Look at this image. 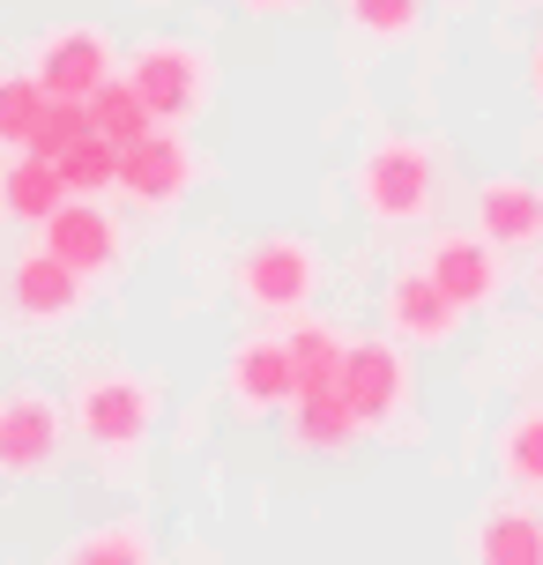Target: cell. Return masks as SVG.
<instances>
[{
	"label": "cell",
	"instance_id": "6da1fadb",
	"mask_svg": "<svg viewBox=\"0 0 543 565\" xmlns=\"http://www.w3.org/2000/svg\"><path fill=\"white\" fill-rule=\"evenodd\" d=\"M67 424L83 431L89 454H142L149 424H157V395H149V380H135L119 365L83 372L75 395H67Z\"/></svg>",
	"mask_w": 543,
	"mask_h": 565
},
{
	"label": "cell",
	"instance_id": "7a4b0ae2",
	"mask_svg": "<svg viewBox=\"0 0 543 565\" xmlns=\"http://www.w3.org/2000/svg\"><path fill=\"white\" fill-rule=\"evenodd\" d=\"M119 75L142 89V105L157 113V127H187L209 105V53L194 38H142L119 60Z\"/></svg>",
	"mask_w": 543,
	"mask_h": 565
},
{
	"label": "cell",
	"instance_id": "3957f363",
	"mask_svg": "<svg viewBox=\"0 0 543 565\" xmlns=\"http://www.w3.org/2000/svg\"><path fill=\"white\" fill-rule=\"evenodd\" d=\"M439 194V164L425 141H372L358 157V209L372 224H417Z\"/></svg>",
	"mask_w": 543,
	"mask_h": 565
},
{
	"label": "cell",
	"instance_id": "277c9868",
	"mask_svg": "<svg viewBox=\"0 0 543 565\" xmlns=\"http://www.w3.org/2000/svg\"><path fill=\"white\" fill-rule=\"evenodd\" d=\"M231 282H238V298L254 312H306L320 290V254H313V238H298V231H268V238H254L238 254Z\"/></svg>",
	"mask_w": 543,
	"mask_h": 565
},
{
	"label": "cell",
	"instance_id": "5b68a950",
	"mask_svg": "<svg viewBox=\"0 0 543 565\" xmlns=\"http://www.w3.org/2000/svg\"><path fill=\"white\" fill-rule=\"evenodd\" d=\"M30 75L45 83V97H97V89L119 75V53H113V38L97 23H60L38 38V53H30Z\"/></svg>",
	"mask_w": 543,
	"mask_h": 565
},
{
	"label": "cell",
	"instance_id": "8992f818",
	"mask_svg": "<svg viewBox=\"0 0 543 565\" xmlns=\"http://www.w3.org/2000/svg\"><path fill=\"white\" fill-rule=\"evenodd\" d=\"M38 231H45L38 246H45V254H60L83 282L113 276L119 260H127V231H119V216L105 209V201H89V194H67Z\"/></svg>",
	"mask_w": 543,
	"mask_h": 565
},
{
	"label": "cell",
	"instance_id": "52a82bcc",
	"mask_svg": "<svg viewBox=\"0 0 543 565\" xmlns=\"http://www.w3.org/2000/svg\"><path fill=\"white\" fill-rule=\"evenodd\" d=\"M187 186H194V149H187L179 127H149L135 149H119V186L113 194H127L135 209H179Z\"/></svg>",
	"mask_w": 543,
	"mask_h": 565
},
{
	"label": "cell",
	"instance_id": "ba28073f",
	"mask_svg": "<svg viewBox=\"0 0 543 565\" xmlns=\"http://www.w3.org/2000/svg\"><path fill=\"white\" fill-rule=\"evenodd\" d=\"M8 312L23 320V328H67L75 312H83V276L67 268L60 254H45V246H30V254H15L8 260Z\"/></svg>",
	"mask_w": 543,
	"mask_h": 565
},
{
	"label": "cell",
	"instance_id": "9c48e42d",
	"mask_svg": "<svg viewBox=\"0 0 543 565\" xmlns=\"http://www.w3.org/2000/svg\"><path fill=\"white\" fill-rule=\"evenodd\" d=\"M60 439H67V402L38 395V387L0 402V469L8 477H45L60 461Z\"/></svg>",
	"mask_w": 543,
	"mask_h": 565
},
{
	"label": "cell",
	"instance_id": "30bf717a",
	"mask_svg": "<svg viewBox=\"0 0 543 565\" xmlns=\"http://www.w3.org/2000/svg\"><path fill=\"white\" fill-rule=\"evenodd\" d=\"M343 402L358 409V424H387L402 417V402H409V358H402V342L387 335H365L343 350Z\"/></svg>",
	"mask_w": 543,
	"mask_h": 565
},
{
	"label": "cell",
	"instance_id": "8fae6325",
	"mask_svg": "<svg viewBox=\"0 0 543 565\" xmlns=\"http://www.w3.org/2000/svg\"><path fill=\"white\" fill-rule=\"evenodd\" d=\"M224 387L246 417H276L298 402V365H290V342L284 335H246L224 365Z\"/></svg>",
	"mask_w": 543,
	"mask_h": 565
},
{
	"label": "cell",
	"instance_id": "7c38bea8",
	"mask_svg": "<svg viewBox=\"0 0 543 565\" xmlns=\"http://www.w3.org/2000/svg\"><path fill=\"white\" fill-rule=\"evenodd\" d=\"M387 328H395V342L439 350V342L461 335V306L432 282V268H402V276L387 282Z\"/></svg>",
	"mask_w": 543,
	"mask_h": 565
},
{
	"label": "cell",
	"instance_id": "4fadbf2b",
	"mask_svg": "<svg viewBox=\"0 0 543 565\" xmlns=\"http://www.w3.org/2000/svg\"><path fill=\"white\" fill-rule=\"evenodd\" d=\"M425 268H432V282L455 298L461 312H477V306H491L499 298V282H507V268H499V246H491L485 231H455V238H439L425 254Z\"/></svg>",
	"mask_w": 543,
	"mask_h": 565
},
{
	"label": "cell",
	"instance_id": "5bb4252c",
	"mask_svg": "<svg viewBox=\"0 0 543 565\" xmlns=\"http://www.w3.org/2000/svg\"><path fill=\"white\" fill-rule=\"evenodd\" d=\"M477 231L499 254L543 246V186H529V179H485L477 186Z\"/></svg>",
	"mask_w": 543,
	"mask_h": 565
},
{
	"label": "cell",
	"instance_id": "9a60e30c",
	"mask_svg": "<svg viewBox=\"0 0 543 565\" xmlns=\"http://www.w3.org/2000/svg\"><path fill=\"white\" fill-rule=\"evenodd\" d=\"M60 201H67V171L53 157H38V149H15L8 171H0V216H15V224H45Z\"/></svg>",
	"mask_w": 543,
	"mask_h": 565
},
{
	"label": "cell",
	"instance_id": "2e32d148",
	"mask_svg": "<svg viewBox=\"0 0 543 565\" xmlns=\"http://www.w3.org/2000/svg\"><path fill=\"white\" fill-rule=\"evenodd\" d=\"M358 431H365V424H358V409L343 402V387H320V395H298V402H290V447L343 454Z\"/></svg>",
	"mask_w": 543,
	"mask_h": 565
},
{
	"label": "cell",
	"instance_id": "e0dca14e",
	"mask_svg": "<svg viewBox=\"0 0 543 565\" xmlns=\"http://www.w3.org/2000/svg\"><path fill=\"white\" fill-rule=\"evenodd\" d=\"M477 565H543V521L529 507H499L477 521Z\"/></svg>",
	"mask_w": 543,
	"mask_h": 565
},
{
	"label": "cell",
	"instance_id": "ac0fdd59",
	"mask_svg": "<svg viewBox=\"0 0 543 565\" xmlns=\"http://www.w3.org/2000/svg\"><path fill=\"white\" fill-rule=\"evenodd\" d=\"M284 342H290V365H298V395H320V387L343 380V350H350V342L336 335L328 320H298Z\"/></svg>",
	"mask_w": 543,
	"mask_h": 565
},
{
	"label": "cell",
	"instance_id": "d6986e66",
	"mask_svg": "<svg viewBox=\"0 0 543 565\" xmlns=\"http://www.w3.org/2000/svg\"><path fill=\"white\" fill-rule=\"evenodd\" d=\"M89 127L113 141V149H135V141H142L149 127H157V113L142 105V89L127 83V75H113V83L89 97Z\"/></svg>",
	"mask_w": 543,
	"mask_h": 565
},
{
	"label": "cell",
	"instance_id": "ffe728a7",
	"mask_svg": "<svg viewBox=\"0 0 543 565\" xmlns=\"http://www.w3.org/2000/svg\"><path fill=\"white\" fill-rule=\"evenodd\" d=\"M60 171H67V194H89V201H105L119 186V149L105 135H97V127H89L83 141H75V149H67V157H60Z\"/></svg>",
	"mask_w": 543,
	"mask_h": 565
},
{
	"label": "cell",
	"instance_id": "44dd1931",
	"mask_svg": "<svg viewBox=\"0 0 543 565\" xmlns=\"http://www.w3.org/2000/svg\"><path fill=\"white\" fill-rule=\"evenodd\" d=\"M45 105H53V97H45V83H38L30 67L23 75H0V141H8V149H30Z\"/></svg>",
	"mask_w": 543,
	"mask_h": 565
},
{
	"label": "cell",
	"instance_id": "7402d4cb",
	"mask_svg": "<svg viewBox=\"0 0 543 565\" xmlns=\"http://www.w3.org/2000/svg\"><path fill=\"white\" fill-rule=\"evenodd\" d=\"M60 565H149V536L135 521H113V529H89L83 543H67Z\"/></svg>",
	"mask_w": 543,
	"mask_h": 565
},
{
	"label": "cell",
	"instance_id": "603a6c76",
	"mask_svg": "<svg viewBox=\"0 0 543 565\" xmlns=\"http://www.w3.org/2000/svg\"><path fill=\"white\" fill-rule=\"evenodd\" d=\"M499 469L521 483V491H543V402L529 417L507 424V439H499Z\"/></svg>",
	"mask_w": 543,
	"mask_h": 565
},
{
	"label": "cell",
	"instance_id": "cb8c5ba5",
	"mask_svg": "<svg viewBox=\"0 0 543 565\" xmlns=\"http://www.w3.org/2000/svg\"><path fill=\"white\" fill-rule=\"evenodd\" d=\"M83 135H89V105H83V97H53V105H45V119H38V135H30V149L60 164V157H67Z\"/></svg>",
	"mask_w": 543,
	"mask_h": 565
},
{
	"label": "cell",
	"instance_id": "d4e9b609",
	"mask_svg": "<svg viewBox=\"0 0 543 565\" xmlns=\"http://www.w3.org/2000/svg\"><path fill=\"white\" fill-rule=\"evenodd\" d=\"M343 8L365 38H409L417 15H425V0H343Z\"/></svg>",
	"mask_w": 543,
	"mask_h": 565
},
{
	"label": "cell",
	"instance_id": "484cf974",
	"mask_svg": "<svg viewBox=\"0 0 543 565\" xmlns=\"http://www.w3.org/2000/svg\"><path fill=\"white\" fill-rule=\"evenodd\" d=\"M246 15H290V8H306V0H238Z\"/></svg>",
	"mask_w": 543,
	"mask_h": 565
},
{
	"label": "cell",
	"instance_id": "4316f807",
	"mask_svg": "<svg viewBox=\"0 0 543 565\" xmlns=\"http://www.w3.org/2000/svg\"><path fill=\"white\" fill-rule=\"evenodd\" d=\"M536 97H543V45H536Z\"/></svg>",
	"mask_w": 543,
	"mask_h": 565
},
{
	"label": "cell",
	"instance_id": "83f0119b",
	"mask_svg": "<svg viewBox=\"0 0 543 565\" xmlns=\"http://www.w3.org/2000/svg\"><path fill=\"white\" fill-rule=\"evenodd\" d=\"M536 290H543V276H536Z\"/></svg>",
	"mask_w": 543,
	"mask_h": 565
}]
</instances>
